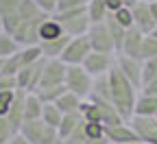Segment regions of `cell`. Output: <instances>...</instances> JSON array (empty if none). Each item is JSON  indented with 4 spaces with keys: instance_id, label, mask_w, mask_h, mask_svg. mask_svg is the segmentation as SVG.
I'll return each instance as SVG.
<instances>
[{
    "instance_id": "cell-41",
    "label": "cell",
    "mask_w": 157,
    "mask_h": 144,
    "mask_svg": "<svg viewBox=\"0 0 157 144\" xmlns=\"http://www.w3.org/2000/svg\"><path fill=\"white\" fill-rule=\"evenodd\" d=\"M7 144H31V142H29L22 133H13V135H11V140H9Z\"/></svg>"
},
{
    "instance_id": "cell-3",
    "label": "cell",
    "mask_w": 157,
    "mask_h": 144,
    "mask_svg": "<svg viewBox=\"0 0 157 144\" xmlns=\"http://www.w3.org/2000/svg\"><path fill=\"white\" fill-rule=\"evenodd\" d=\"M20 133L31 144H61L57 129L48 127L44 120H24V125L20 127Z\"/></svg>"
},
{
    "instance_id": "cell-35",
    "label": "cell",
    "mask_w": 157,
    "mask_h": 144,
    "mask_svg": "<svg viewBox=\"0 0 157 144\" xmlns=\"http://www.w3.org/2000/svg\"><path fill=\"white\" fill-rule=\"evenodd\" d=\"M11 135H13V129L9 125V120L5 116H0V144H7L11 140Z\"/></svg>"
},
{
    "instance_id": "cell-49",
    "label": "cell",
    "mask_w": 157,
    "mask_h": 144,
    "mask_svg": "<svg viewBox=\"0 0 157 144\" xmlns=\"http://www.w3.org/2000/svg\"><path fill=\"white\" fill-rule=\"evenodd\" d=\"M0 70H2V59H0Z\"/></svg>"
},
{
    "instance_id": "cell-37",
    "label": "cell",
    "mask_w": 157,
    "mask_h": 144,
    "mask_svg": "<svg viewBox=\"0 0 157 144\" xmlns=\"http://www.w3.org/2000/svg\"><path fill=\"white\" fill-rule=\"evenodd\" d=\"M22 0H0V18H7L9 13H13Z\"/></svg>"
},
{
    "instance_id": "cell-20",
    "label": "cell",
    "mask_w": 157,
    "mask_h": 144,
    "mask_svg": "<svg viewBox=\"0 0 157 144\" xmlns=\"http://www.w3.org/2000/svg\"><path fill=\"white\" fill-rule=\"evenodd\" d=\"M133 114H137V116H155L157 114V96H146V94L137 92Z\"/></svg>"
},
{
    "instance_id": "cell-43",
    "label": "cell",
    "mask_w": 157,
    "mask_h": 144,
    "mask_svg": "<svg viewBox=\"0 0 157 144\" xmlns=\"http://www.w3.org/2000/svg\"><path fill=\"white\" fill-rule=\"evenodd\" d=\"M151 5V13H153V20H155V24H157V2H148Z\"/></svg>"
},
{
    "instance_id": "cell-50",
    "label": "cell",
    "mask_w": 157,
    "mask_h": 144,
    "mask_svg": "<svg viewBox=\"0 0 157 144\" xmlns=\"http://www.w3.org/2000/svg\"><path fill=\"white\" fill-rule=\"evenodd\" d=\"M155 118H157V114H155Z\"/></svg>"
},
{
    "instance_id": "cell-30",
    "label": "cell",
    "mask_w": 157,
    "mask_h": 144,
    "mask_svg": "<svg viewBox=\"0 0 157 144\" xmlns=\"http://www.w3.org/2000/svg\"><path fill=\"white\" fill-rule=\"evenodd\" d=\"M157 76V57L144 59L142 61V85H146L148 81H153Z\"/></svg>"
},
{
    "instance_id": "cell-38",
    "label": "cell",
    "mask_w": 157,
    "mask_h": 144,
    "mask_svg": "<svg viewBox=\"0 0 157 144\" xmlns=\"http://www.w3.org/2000/svg\"><path fill=\"white\" fill-rule=\"evenodd\" d=\"M2 90H17V85H15V76L0 74V92H2Z\"/></svg>"
},
{
    "instance_id": "cell-5",
    "label": "cell",
    "mask_w": 157,
    "mask_h": 144,
    "mask_svg": "<svg viewBox=\"0 0 157 144\" xmlns=\"http://www.w3.org/2000/svg\"><path fill=\"white\" fill-rule=\"evenodd\" d=\"M90 53H92V46H90L87 35L70 37V42H68L66 50L61 53V57H59V59H61L66 66H81Z\"/></svg>"
},
{
    "instance_id": "cell-46",
    "label": "cell",
    "mask_w": 157,
    "mask_h": 144,
    "mask_svg": "<svg viewBox=\"0 0 157 144\" xmlns=\"http://www.w3.org/2000/svg\"><path fill=\"white\" fill-rule=\"evenodd\" d=\"M148 35H153V37H157V26H155V29H153V31H151Z\"/></svg>"
},
{
    "instance_id": "cell-1",
    "label": "cell",
    "mask_w": 157,
    "mask_h": 144,
    "mask_svg": "<svg viewBox=\"0 0 157 144\" xmlns=\"http://www.w3.org/2000/svg\"><path fill=\"white\" fill-rule=\"evenodd\" d=\"M107 79H109V90H111V105L118 109V114L127 122L133 116V107H135V100H137V90L131 85V81L116 68V64L107 72Z\"/></svg>"
},
{
    "instance_id": "cell-13",
    "label": "cell",
    "mask_w": 157,
    "mask_h": 144,
    "mask_svg": "<svg viewBox=\"0 0 157 144\" xmlns=\"http://www.w3.org/2000/svg\"><path fill=\"white\" fill-rule=\"evenodd\" d=\"M24 98H26V92H24V90H15L13 105H11L9 114L5 116V118L9 120L13 133H20V127L24 125Z\"/></svg>"
},
{
    "instance_id": "cell-29",
    "label": "cell",
    "mask_w": 157,
    "mask_h": 144,
    "mask_svg": "<svg viewBox=\"0 0 157 144\" xmlns=\"http://www.w3.org/2000/svg\"><path fill=\"white\" fill-rule=\"evenodd\" d=\"M151 57H157V37L153 35H144L142 39V50H140V59H151Z\"/></svg>"
},
{
    "instance_id": "cell-9",
    "label": "cell",
    "mask_w": 157,
    "mask_h": 144,
    "mask_svg": "<svg viewBox=\"0 0 157 144\" xmlns=\"http://www.w3.org/2000/svg\"><path fill=\"white\" fill-rule=\"evenodd\" d=\"M66 70L68 66L61 59H46L44 64V72H42V81H39V88H55V85H63L66 81ZM37 88V90H39Z\"/></svg>"
},
{
    "instance_id": "cell-40",
    "label": "cell",
    "mask_w": 157,
    "mask_h": 144,
    "mask_svg": "<svg viewBox=\"0 0 157 144\" xmlns=\"http://www.w3.org/2000/svg\"><path fill=\"white\" fill-rule=\"evenodd\" d=\"M105 7H107L109 13H116L118 9H122V2L120 0H105Z\"/></svg>"
},
{
    "instance_id": "cell-15",
    "label": "cell",
    "mask_w": 157,
    "mask_h": 144,
    "mask_svg": "<svg viewBox=\"0 0 157 144\" xmlns=\"http://www.w3.org/2000/svg\"><path fill=\"white\" fill-rule=\"evenodd\" d=\"M105 138L111 144H127V142L140 140L137 133L129 127V122H120V125H113V127H105Z\"/></svg>"
},
{
    "instance_id": "cell-23",
    "label": "cell",
    "mask_w": 157,
    "mask_h": 144,
    "mask_svg": "<svg viewBox=\"0 0 157 144\" xmlns=\"http://www.w3.org/2000/svg\"><path fill=\"white\" fill-rule=\"evenodd\" d=\"M81 103H83V98H78V96L72 94V92H66L61 98L55 103V105L59 107V111H61V114H78Z\"/></svg>"
},
{
    "instance_id": "cell-22",
    "label": "cell",
    "mask_w": 157,
    "mask_h": 144,
    "mask_svg": "<svg viewBox=\"0 0 157 144\" xmlns=\"http://www.w3.org/2000/svg\"><path fill=\"white\" fill-rule=\"evenodd\" d=\"M105 24H107V29H109V35H111V39H113V46H116V55L120 53V48H122V42H124V35H127V29H122L120 24L116 22V18L111 15V13H107V18H105Z\"/></svg>"
},
{
    "instance_id": "cell-11",
    "label": "cell",
    "mask_w": 157,
    "mask_h": 144,
    "mask_svg": "<svg viewBox=\"0 0 157 144\" xmlns=\"http://www.w3.org/2000/svg\"><path fill=\"white\" fill-rule=\"evenodd\" d=\"M131 13H133V26L137 29V31H142L144 35H148L157 24H155V20H153V13H151V5L148 2H137L133 9H131Z\"/></svg>"
},
{
    "instance_id": "cell-21",
    "label": "cell",
    "mask_w": 157,
    "mask_h": 144,
    "mask_svg": "<svg viewBox=\"0 0 157 144\" xmlns=\"http://www.w3.org/2000/svg\"><path fill=\"white\" fill-rule=\"evenodd\" d=\"M61 35H63V29H61V24H59L52 15L46 18L42 22V26H39V42H48V39L61 37Z\"/></svg>"
},
{
    "instance_id": "cell-19",
    "label": "cell",
    "mask_w": 157,
    "mask_h": 144,
    "mask_svg": "<svg viewBox=\"0 0 157 144\" xmlns=\"http://www.w3.org/2000/svg\"><path fill=\"white\" fill-rule=\"evenodd\" d=\"M42 109H44V103L39 100V96L35 92H26L24 98V120H42Z\"/></svg>"
},
{
    "instance_id": "cell-47",
    "label": "cell",
    "mask_w": 157,
    "mask_h": 144,
    "mask_svg": "<svg viewBox=\"0 0 157 144\" xmlns=\"http://www.w3.org/2000/svg\"><path fill=\"white\" fill-rule=\"evenodd\" d=\"M0 31H5V29H2V18H0Z\"/></svg>"
},
{
    "instance_id": "cell-28",
    "label": "cell",
    "mask_w": 157,
    "mask_h": 144,
    "mask_svg": "<svg viewBox=\"0 0 157 144\" xmlns=\"http://www.w3.org/2000/svg\"><path fill=\"white\" fill-rule=\"evenodd\" d=\"M61 118H63V114L59 111V107L55 105V103H46L44 105V109H42V120L46 122L48 127H59V122H61Z\"/></svg>"
},
{
    "instance_id": "cell-4",
    "label": "cell",
    "mask_w": 157,
    "mask_h": 144,
    "mask_svg": "<svg viewBox=\"0 0 157 144\" xmlns=\"http://www.w3.org/2000/svg\"><path fill=\"white\" fill-rule=\"evenodd\" d=\"M66 90L76 94L78 98H87L92 92V83H94V76H90V72H85L83 66H68L66 70Z\"/></svg>"
},
{
    "instance_id": "cell-10",
    "label": "cell",
    "mask_w": 157,
    "mask_h": 144,
    "mask_svg": "<svg viewBox=\"0 0 157 144\" xmlns=\"http://www.w3.org/2000/svg\"><path fill=\"white\" fill-rule=\"evenodd\" d=\"M116 68L131 81V85L137 92H140V88H142V61L140 59H131V57H124V55H116Z\"/></svg>"
},
{
    "instance_id": "cell-25",
    "label": "cell",
    "mask_w": 157,
    "mask_h": 144,
    "mask_svg": "<svg viewBox=\"0 0 157 144\" xmlns=\"http://www.w3.org/2000/svg\"><path fill=\"white\" fill-rule=\"evenodd\" d=\"M107 7H105V0H90L87 2V18L92 24H98V22H105L107 18Z\"/></svg>"
},
{
    "instance_id": "cell-31",
    "label": "cell",
    "mask_w": 157,
    "mask_h": 144,
    "mask_svg": "<svg viewBox=\"0 0 157 144\" xmlns=\"http://www.w3.org/2000/svg\"><path fill=\"white\" fill-rule=\"evenodd\" d=\"M20 70H22V64H20V57H17V53H15V55H11V57H7V59H2V70H0V74L15 76Z\"/></svg>"
},
{
    "instance_id": "cell-34",
    "label": "cell",
    "mask_w": 157,
    "mask_h": 144,
    "mask_svg": "<svg viewBox=\"0 0 157 144\" xmlns=\"http://www.w3.org/2000/svg\"><path fill=\"white\" fill-rule=\"evenodd\" d=\"M33 2L37 5V9L46 13V15H55L57 13V5H59V0H33Z\"/></svg>"
},
{
    "instance_id": "cell-16",
    "label": "cell",
    "mask_w": 157,
    "mask_h": 144,
    "mask_svg": "<svg viewBox=\"0 0 157 144\" xmlns=\"http://www.w3.org/2000/svg\"><path fill=\"white\" fill-rule=\"evenodd\" d=\"M70 42V35H61V37H55V39H48V42H39V48H42V55L44 59H59L61 53L66 50Z\"/></svg>"
},
{
    "instance_id": "cell-12",
    "label": "cell",
    "mask_w": 157,
    "mask_h": 144,
    "mask_svg": "<svg viewBox=\"0 0 157 144\" xmlns=\"http://www.w3.org/2000/svg\"><path fill=\"white\" fill-rule=\"evenodd\" d=\"M127 122H129V127L137 133V138L144 140V142L157 131V118L155 116H137V114H133Z\"/></svg>"
},
{
    "instance_id": "cell-6",
    "label": "cell",
    "mask_w": 157,
    "mask_h": 144,
    "mask_svg": "<svg viewBox=\"0 0 157 144\" xmlns=\"http://www.w3.org/2000/svg\"><path fill=\"white\" fill-rule=\"evenodd\" d=\"M44 64H46V59L42 57L39 61H35V64L22 68L17 74H15V85L17 90H24V92H37L39 88V81H42V72H44Z\"/></svg>"
},
{
    "instance_id": "cell-42",
    "label": "cell",
    "mask_w": 157,
    "mask_h": 144,
    "mask_svg": "<svg viewBox=\"0 0 157 144\" xmlns=\"http://www.w3.org/2000/svg\"><path fill=\"white\" fill-rule=\"evenodd\" d=\"M120 2H122V7H127V9H133L137 2H140V0H120Z\"/></svg>"
},
{
    "instance_id": "cell-36",
    "label": "cell",
    "mask_w": 157,
    "mask_h": 144,
    "mask_svg": "<svg viewBox=\"0 0 157 144\" xmlns=\"http://www.w3.org/2000/svg\"><path fill=\"white\" fill-rule=\"evenodd\" d=\"M90 0H59L57 13L59 11H68V9H78V7H87Z\"/></svg>"
},
{
    "instance_id": "cell-2",
    "label": "cell",
    "mask_w": 157,
    "mask_h": 144,
    "mask_svg": "<svg viewBox=\"0 0 157 144\" xmlns=\"http://www.w3.org/2000/svg\"><path fill=\"white\" fill-rule=\"evenodd\" d=\"M59 24H61L63 33L70 37H81L87 35L92 22L87 18V7H78V9H68V11H59L52 15Z\"/></svg>"
},
{
    "instance_id": "cell-51",
    "label": "cell",
    "mask_w": 157,
    "mask_h": 144,
    "mask_svg": "<svg viewBox=\"0 0 157 144\" xmlns=\"http://www.w3.org/2000/svg\"><path fill=\"white\" fill-rule=\"evenodd\" d=\"M107 144H111V142H107Z\"/></svg>"
},
{
    "instance_id": "cell-45",
    "label": "cell",
    "mask_w": 157,
    "mask_h": 144,
    "mask_svg": "<svg viewBox=\"0 0 157 144\" xmlns=\"http://www.w3.org/2000/svg\"><path fill=\"white\" fill-rule=\"evenodd\" d=\"M127 144H148V142H144V140H135V142H127Z\"/></svg>"
},
{
    "instance_id": "cell-48",
    "label": "cell",
    "mask_w": 157,
    "mask_h": 144,
    "mask_svg": "<svg viewBox=\"0 0 157 144\" xmlns=\"http://www.w3.org/2000/svg\"><path fill=\"white\" fill-rule=\"evenodd\" d=\"M142 2H157V0H142Z\"/></svg>"
},
{
    "instance_id": "cell-8",
    "label": "cell",
    "mask_w": 157,
    "mask_h": 144,
    "mask_svg": "<svg viewBox=\"0 0 157 144\" xmlns=\"http://www.w3.org/2000/svg\"><path fill=\"white\" fill-rule=\"evenodd\" d=\"M113 64H116V55H109V53H96V50H92L87 57H85V61H83V68H85V72H90V76H103V74H107L111 68H113Z\"/></svg>"
},
{
    "instance_id": "cell-26",
    "label": "cell",
    "mask_w": 157,
    "mask_h": 144,
    "mask_svg": "<svg viewBox=\"0 0 157 144\" xmlns=\"http://www.w3.org/2000/svg\"><path fill=\"white\" fill-rule=\"evenodd\" d=\"M17 50H20V44L13 39V35H9L7 31H0V59H7Z\"/></svg>"
},
{
    "instance_id": "cell-27",
    "label": "cell",
    "mask_w": 157,
    "mask_h": 144,
    "mask_svg": "<svg viewBox=\"0 0 157 144\" xmlns=\"http://www.w3.org/2000/svg\"><path fill=\"white\" fill-rule=\"evenodd\" d=\"M66 92H68V90H66V83H63V85H55V88H39L35 94H37L39 100L46 105V103H57Z\"/></svg>"
},
{
    "instance_id": "cell-44",
    "label": "cell",
    "mask_w": 157,
    "mask_h": 144,
    "mask_svg": "<svg viewBox=\"0 0 157 144\" xmlns=\"http://www.w3.org/2000/svg\"><path fill=\"white\" fill-rule=\"evenodd\" d=\"M146 142H148V144H157V131H155V133H153V135H151Z\"/></svg>"
},
{
    "instance_id": "cell-14",
    "label": "cell",
    "mask_w": 157,
    "mask_h": 144,
    "mask_svg": "<svg viewBox=\"0 0 157 144\" xmlns=\"http://www.w3.org/2000/svg\"><path fill=\"white\" fill-rule=\"evenodd\" d=\"M142 39H144V33L137 31L135 26L127 31L124 35V42H122V48L118 55H124V57H131V59H140V50H142ZM142 61V59H140Z\"/></svg>"
},
{
    "instance_id": "cell-39",
    "label": "cell",
    "mask_w": 157,
    "mask_h": 144,
    "mask_svg": "<svg viewBox=\"0 0 157 144\" xmlns=\"http://www.w3.org/2000/svg\"><path fill=\"white\" fill-rule=\"evenodd\" d=\"M140 94H146V96H157V76L153 81H148L146 85L140 88Z\"/></svg>"
},
{
    "instance_id": "cell-32",
    "label": "cell",
    "mask_w": 157,
    "mask_h": 144,
    "mask_svg": "<svg viewBox=\"0 0 157 144\" xmlns=\"http://www.w3.org/2000/svg\"><path fill=\"white\" fill-rule=\"evenodd\" d=\"M113 18H116V22L120 24L122 29H133V13H131V9H127V7H122V9H118L116 13H111Z\"/></svg>"
},
{
    "instance_id": "cell-17",
    "label": "cell",
    "mask_w": 157,
    "mask_h": 144,
    "mask_svg": "<svg viewBox=\"0 0 157 144\" xmlns=\"http://www.w3.org/2000/svg\"><path fill=\"white\" fill-rule=\"evenodd\" d=\"M90 100L96 103L98 116H101V122H103L105 127H113V125H120V122H124L122 116L118 114V109L111 105V103H107V100H96V98H90Z\"/></svg>"
},
{
    "instance_id": "cell-33",
    "label": "cell",
    "mask_w": 157,
    "mask_h": 144,
    "mask_svg": "<svg viewBox=\"0 0 157 144\" xmlns=\"http://www.w3.org/2000/svg\"><path fill=\"white\" fill-rule=\"evenodd\" d=\"M13 98H15V90H2L0 92V116H7L11 105H13Z\"/></svg>"
},
{
    "instance_id": "cell-18",
    "label": "cell",
    "mask_w": 157,
    "mask_h": 144,
    "mask_svg": "<svg viewBox=\"0 0 157 144\" xmlns=\"http://www.w3.org/2000/svg\"><path fill=\"white\" fill-rule=\"evenodd\" d=\"M83 120L81 114H63L61 122H59V127H57V133H59V140H61V144L72 135V131L78 127V122Z\"/></svg>"
},
{
    "instance_id": "cell-7",
    "label": "cell",
    "mask_w": 157,
    "mask_h": 144,
    "mask_svg": "<svg viewBox=\"0 0 157 144\" xmlns=\"http://www.w3.org/2000/svg\"><path fill=\"white\" fill-rule=\"evenodd\" d=\"M87 39H90L92 50H96V53H109V55H116L113 39H111L109 29H107V24H105V22L92 24V26H90V31H87Z\"/></svg>"
},
{
    "instance_id": "cell-24",
    "label": "cell",
    "mask_w": 157,
    "mask_h": 144,
    "mask_svg": "<svg viewBox=\"0 0 157 144\" xmlns=\"http://www.w3.org/2000/svg\"><path fill=\"white\" fill-rule=\"evenodd\" d=\"M17 57H20V64H22V68H26V66L35 64V61H39L44 55H42V48H39V44H35V46H20Z\"/></svg>"
}]
</instances>
